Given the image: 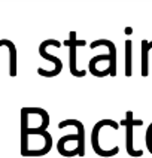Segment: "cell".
Here are the masks:
<instances>
[{
	"mask_svg": "<svg viewBox=\"0 0 152 158\" xmlns=\"http://www.w3.org/2000/svg\"><path fill=\"white\" fill-rule=\"evenodd\" d=\"M67 125H75L76 128H78V136H79V142H78V148H76V151H78V155H80V157H84L85 155V136H84V125H82V123L80 121H78V119H66V121H63V123L58 124V127L60 128H66Z\"/></svg>",
	"mask_w": 152,
	"mask_h": 158,
	"instance_id": "4",
	"label": "cell"
},
{
	"mask_svg": "<svg viewBox=\"0 0 152 158\" xmlns=\"http://www.w3.org/2000/svg\"><path fill=\"white\" fill-rule=\"evenodd\" d=\"M69 67H70V73L76 78H84L85 76V70H78L76 69V48H78V40H76V33L72 31L70 39H69Z\"/></svg>",
	"mask_w": 152,
	"mask_h": 158,
	"instance_id": "3",
	"label": "cell"
},
{
	"mask_svg": "<svg viewBox=\"0 0 152 158\" xmlns=\"http://www.w3.org/2000/svg\"><path fill=\"white\" fill-rule=\"evenodd\" d=\"M97 46H107L109 49V55H110V76H115L116 75V48L113 42L106 40V39H98L96 42H92L89 48H97Z\"/></svg>",
	"mask_w": 152,
	"mask_h": 158,
	"instance_id": "5",
	"label": "cell"
},
{
	"mask_svg": "<svg viewBox=\"0 0 152 158\" xmlns=\"http://www.w3.org/2000/svg\"><path fill=\"white\" fill-rule=\"evenodd\" d=\"M149 42L142 40V76H148V54H149Z\"/></svg>",
	"mask_w": 152,
	"mask_h": 158,
	"instance_id": "7",
	"label": "cell"
},
{
	"mask_svg": "<svg viewBox=\"0 0 152 158\" xmlns=\"http://www.w3.org/2000/svg\"><path fill=\"white\" fill-rule=\"evenodd\" d=\"M143 121L142 119H134L133 118V112L128 110L125 114V119L122 121V125H125V130H127V154L130 157H142L143 151H136L133 148V127L134 125H142Z\"/></svg>",
	"mask_w": 152,
	"mask_h": 158,
	"instance_id": "2",
	"label": "cell"
},
{
	"mask_svg": "<svg viewBox=\"0 0 152 158\" xmlns=\"http://www.w3.org/2000/svg\"><path fill=\"white\" fill-rule=\"evenodd\" d=\"M46 46H55V48H60L61 44L58 42V40H55V39H48V40H45L40 44L39 46V54L43 57L45 60H49V61H52L55 64V67H54V70H45L42 67H39L37 69V73L40 75V76H45V78H54V76H57V75H60L63 70V63L60 58H57L55 55H51V54L46 52Z\"/></svg>",
	"mask_w": 152,
	"mask_h": 158,
	"instance_id": "1",
	"label": "cell"
},
{
	"mask_svg": "<svg viewBox=\"0 0 152 158\" xmlns=\"http://www.w3.org/2000/svg\"><path fill=\"white\" fill-rule=\"evenodd\" d=\"M3 45H5V39H2V40H0V46H3Z\"/></svg>",
	"mask_w": 152,
	"mask_h": 158,
	"instance_id": "9",
	"label": "cell"
},
{
	"mask_svg": "<svg viewBox=\"0 0 152 158\" xmlns=\"http://www.w3.org/2000/svg\"><path fill=\"white\" fill-rule=\"evenodd\" d=\"M125 76H131V40H125Z\"/></svg>",
	"mask_w": 152,
	"mask_h": 158,
	"instance_id": "8",
	"label": "cell"
},
{
	"mask_svg": "<svg viewBox=\"0 0 152 158\" xmlns=\"http://www.w3.org/2000/svg\"><path fill=\"white\" fill-rule=\"evenodd\" d=\"M5 45L9 48V54H10V58H9V75L14 78L17 76V48L14 42H10L8 39H5Z\"/></svg>",
	"mask_w": 152,
	"mask_h": 158,
	"instance_id": "6",
	"label": "cell"
}]
</instances>
